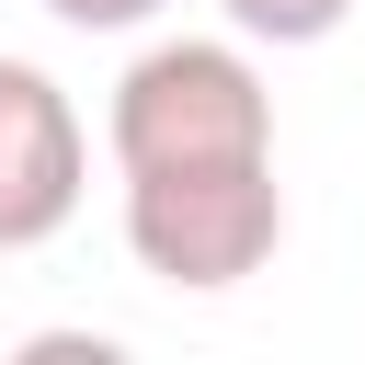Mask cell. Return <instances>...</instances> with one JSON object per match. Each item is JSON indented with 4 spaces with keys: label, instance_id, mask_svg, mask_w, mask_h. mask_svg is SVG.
Wrapping results in <instances>:
<instances>
[{
    "label": "cell",
    "instance_id": "cell-5",
    "mask_svg": "<svg viewBox=\"0 0 365 365\" xmlns=\"http://www.w3.org/2000/svg\"><path fill=\"white\" fill-rule=\"evenodd\" d=\"M46 11H57L68 34H137V23L160 11V0H46Z\"/></svg>",
    "mask_w": 365,
    "mask_h": 365
},
{
    "label": "cell",
    "instance_id": "cell-2",
    "mask_svg": "<svg viewBox=\"0 0 365 365\" xmlns=\"http://www.w3.org/2000/svg\"><path fill=\"white\" fill-rule=\"evenodd\" d=\"M285 240V182L274 160H182V171H125V251L137 274L182 297H228L274 262Z\"/></svg>",
    "mask_w": 365,
    "mask_h": 365
},
{
    "label": "cell",
    "instance_id": "cell-3",
    "mask_svg": "<svg viewBox=\"0 0 365 365\" xmlns=\"http://www.w3.org/2000/svg\"><path fill=\"white\" fill-rule=\"evenodd\" d=\"M80 182H91L80 103L34 57H0V251H46L80 217Z\"/></svg>",
    "mask_w": 365,
    "mask_h": 365
},
{
    "label": "cell",
    "instance_id": "cell-4",
    "mask_svg": "<svg viewBox=\"0 0 365 365\" xmlns=\"http://www.w3.org/2000/svg\"><path fill=\"white\" fill-rule=\"evenodd\" d=\"M217 11H228V34H251V46H319V34L354 23V0H217Z\"/></svg>",
    "mask_w": 365,
    "mask_h": 365
},
{
    "label": "cell",
    "instance_id": "cell-1",
    "mask_svg": "<svg viewBox=\"0 0 365 365\" xmlns=\"http://www.w3.org/2000/svg\"><path fill=\"white\" fill-rule=\"evenodd\" d=\"M114 171H182V160H274V91L251 68V34H171L148 46L103 103Z\"/></svg>",
    "mask_w": 365,
    "mask_h": 365
}]
</instances>
